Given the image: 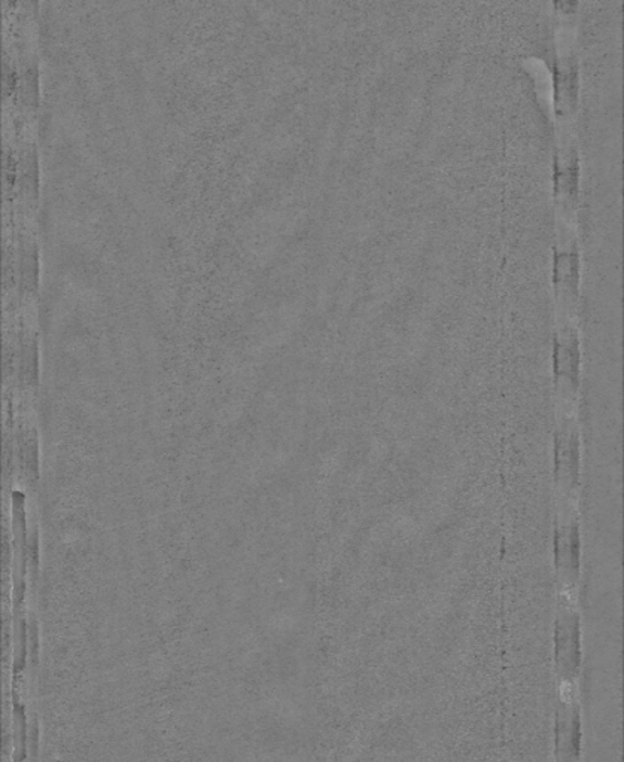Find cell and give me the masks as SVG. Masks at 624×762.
Instances as JSON below:
<instances>
[{
  "mask_svg": "<svg viewBox=\"0 0 624 762\" xmlns=\"http://www.w3.org/2000/svg\"><path fill=\"white\" fill-rule=\"evenodd\" d=\"M556 667L563 682H574L581 665L580 620L574 607L563 603L556 620Z\"/></svg>",
  "mask_w": 624,
  "mask_h": 762,
  "instance_id": "obj_1",
  "label": "cell"
},
{
  "mask_svg": "<svg viewBox=\"0 0 624 762\" xmlns=\"http://www.w3.org/2000/svg\"><path fill=\"white\" fill-rule=\"evenodd\" d=\"M556 470L565 504H570L579 483V436L572 419H563L556 436Z\"/></svg>",
  "mask_w": 624,
  "mask_h": 762,
  "instance_id": "obj_2",
  "label": "cell"
},
{
  "mask_svg": "<svg viewBox=\"0 0 624 762\" xmlns=\"http://www.w3.org/2000/svg\"><path fill=\"white\" fill-rule=\"evenodd\" d=\"M581 747L580 710L575 701L563 697L556 713V755L558 762H579Z\"/></svg>",
  "mask_w": 624,
  "mask_h": 762,
  "instance_id": "obj_3",
  "label": "cell"
},
{
  "mask_svg": "<svg viewBox=\"0 0 624 762\" xmlns=\"http://www.w3.org/2000/svg\"><path fill=\"white\" fill-rule=\"evenodd\" d=\"M556 562L567 582H575L580 568V535L575 521L563 520L556 530Z\"/></svg>",
  "mask_w": 624,
  "mask_h": 762,
  "instance_id": "obj_4",
  "label": "cell"
}]
</instances>
